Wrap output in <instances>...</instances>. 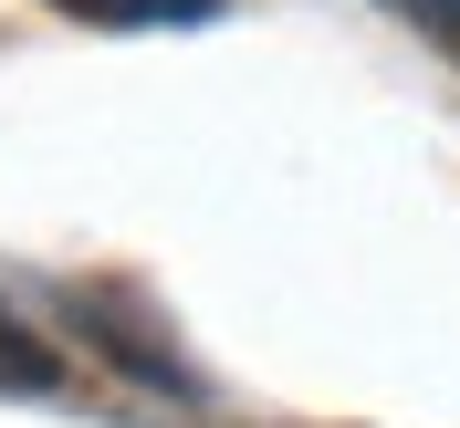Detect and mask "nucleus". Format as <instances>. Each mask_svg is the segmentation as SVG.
I'll list each match as a JSON object with an SVG mask.
<instances>
[{"instance_id": "obj_2", "label": "nucleus", "mask_w": 460, "mask_h": 428, "mask_svg": "<svg viewBox=\"0 0 460 428\" xmlns=\"http://www.w3.org/2000/svg\"><path fill=\"white\" fill-rule=\"evenodd\" d=\"M0 387H53V345H31L11 314H0Z\"/></svg>"}, {"instance_id": "obj_3", "label": "nucleus", "mask_w": 460, "mask_h": 428, "mask_svg": "<svg viewBox=\"0 0 460 428\" xmlns=\"http://www.w3.org/2000/svg\"><path fill=\"white\" fill-rule=\"evenodd\" d=\"M408 11H419L429 31H450V42H460V0H408Z\"/></svg>"}, {"instance_id": "obj_1", "label": "nucleus", "mask_w": 460, "mask_h": 428, "mask_svg": "<svg viewBox=\"0 0 460 428\" xmlns=\"http://www.w3.org/2000/svg\"><path fill=\"white\" fill-rule=\"evenodd\" d=\"M53 11L105 22V31H137V22H199V11H220V0H53Z\"/></svg>"}]
</instances>
